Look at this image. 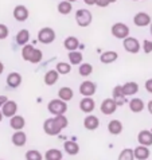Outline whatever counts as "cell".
Listing matches in <instances>:
<instances>
[{
	"label": "cell",
	"instance_id": "cell-44",
	"mask_svg": "<svg viewBox=\"0 0 152 160\" xmlns=\"http://www.w3.org/2000/svg\"><path fill=\"white\" fill-rule=\"evenodd\" d=\"M85 4H88V6H94L96 4V0H84Z\"/></svg>",
	"mask_w": 152,
	"mask_h": 160
},
{
	"label": "cell",
	"instance_id": "cell-12",
	"mask_svg": "<svg viewBox=\"0 0 152 160\" xmlns=\"http://www.w3.org/2000/svg\"><path fill=\"white\" fill-rule=\"evenodd\" d=\"M133 23L137 27H147V26L151 24V16L147 12H137L133 16Z\"/></svg>",
	"mask_w": 152,
	"mask_h": 160
},
{
	"label": "cell",
	"instance_id": "cell-51",
	"mask_svg": "<svg viewBox=\"0 0 152 160\" xmlns=\"http://www.w3.org/2000/svg\"><path fill=\"white\" fill-rule=\"evenodd\" d=\"M0 160H3V159H0Z\"/></svg>",
	"mask_w": 152,
	"mask_h": 160
},
{
	"label": "cell",
	"instance_id": "cell-25",
	"mask_svg": "<svg viewBox=\"0 0 152 160\" xmlns=\"http://www.w3.org/2000/svg\"><path fill=\"white\" fill-rule=\"evenodd\" d=\"M145 108V105H144V101H143L141 98H132L131 101H129V109H131V112L133 113H140L143 112Z\"/></svg>",
	"mask_w": 152,
	"mask_h": 160
},
{
	"label": "cell",
	"instance_id": "cell-3",
	"mask_svg": "<svg viewBox=\"0 0 152 160\" xmlns=\"http://www.w3.org/2000/svg\"><path fill=\"white\" fill-rule=\"evenodd\" d=\"M92 20H93L92 12L86 10V8H81V10L75 12V22H77L79 27H88L92 23Z\"/></svg>",
	"mask_w": 152,
	"mask_h": 160
},
{
	"label": "cell",
	"instance_id": "cell-45",
	"mask_svg": "<svg viewBox=\"0 0 152 160\" xmlns=\"http://www.w3.org/2000/svg\"><path fill=\"white\" fill-rule=\"evenodd\" d=\"M4 72V65H3V62H0V74H3Z\"/></svg>",
	"mask_w": 152,
	"mask_h": 160
},
{
	"label": "cell",
	"instance_id": "cell-46",
	"mask_svg": "<svg viewBox=\"0 0 152 160\" xmlns=\"http://www.w3.org/2000/svg\"><path fill=\"white\" fill-rule=\"evenodd\" d=\"M3 112H2V109H0V122H2V120H3Z\"/></svg>",
	"mask_w": 152,
	"mask_h": 160
},
{
	"label": "cell",
	"instance_id": "cell-26",
	"mask_svg": "<svg viewBox=\"0 0 152 160\" xmlns=\"http://www.w3.org/2000/svg\"><path fill=\"white\" fill-rule=\"evenodd\" d=\"M108 132L110 135H120L123 132V122L120 120H112L108 124Z\"/></svg>",
	"mask_w": 152,
	"mask_h": 160
},
{
	"label": "cell",
	"instance_id": "cell-4",
	"mask_svg": "<svg viewBox=\"0 0 152 160\" xmlns=\"http://www.w3.org/2000/svg\"><path fill=\"white\" fill-rule=\"evenodd\" d=\"M110 32L112 35L116 38V39H124L129 37V27L125 23H121V22H117L112 26L110 28Z\"/></svg>",
	"mask_w": 152,
	"mask_h": 160
},
{
	"label": "cell",
	"instance_id": "cell-34",
	"mask_svg": "<svg viewBox=\"0 0 152 160\" xmlns=\"http://www.w3.org/2000/svg\"><path fill=\"white\" fill-rule=\"evenodd\" d=\"M117 160H135V152L131 148H125L120 152Z\"/></svg>",
	"mask_w": 152,
	"mask_h": 160
},
{
	"label": "cell",
	"instance_id": "cell-8",
	"mask_svg": "<svg viewBox=\"0 0 152 160\" xmlns=\"http://www.w3.org/2000/svg\"><path fill=\"white\" fill-rule=\"evenodd\" d=\"M117 109V104L114 102L113 98H105L104 101L101 102V106H100V110L102 114L105 116H109V114H113Z\"/></svg>",
	"mask_w": 152,
	"mask_h": 160
},
{
	"label": "cell",
	"instance_id": "cell-11",
	"mask_svg": "<svg viewBox=\"0 0 152 160\" xmlns=\"http://www.w3.org/2000/svg\"><path fill=\"white\" fill-rule=\"evenodd\" d=\"M12 14H14L15 20H18V22H26L30 16L28 8L26 6H22V4H19V6H16L14 8V12H12Z\"/></svg>",
	"mask_w": 152,
	"mask_h": 160
},
{
	"label": "cell",
	"instance_id": "cell-21",
	"mask_svg": "<svg viewBox=\"0 0 152 160\" xmlns=\"http://www.w3.org/2000/svg\"><path fill=\"white\" fill-rule=\"evenodd\" d=\"M20 83H22V75L19 73L12 72V73H10L7 75V85L10 88L16 89V88L20 86Z\"/></svg>",
	"mask_w": 152,
	"mask_h": 160
},
{
	"label": "cell",
	"instance_id": "cell-6",
	"mask_svg": "<svg viewBox=\"0 0 152 160\" xmlns=\"http://www.w3.org/2000/svg\"><path fill=\"white\" fill-rule=\"evenodd\" d=\"M123 46L125 48V51L129 52V54H137L140 51V42L136 38H132V37L125 38L123 41Z\"/></svg>",
	"mask_w": 152,
	"mask_h": 160
},
{
	"label": "cell",
	"instance_id": "cell-16",
	"mask_svg": "<svg viewBox=\"0 0 152 160\" xmlns=\"http://www.w3.org/2000/svg\"><path fill=\"white\" fill-rule=\"evenodd\" d=\"M11 141L15 147H23L27 143V135L23 131H15V133L11 137Z\"/></svg>",
	"mask_w": 152,
	"mask_h": 160
},
{
	"label": "cell",
	"instance_id": "cell-40",
	"mask_svg": "<svg viewBox=\"0 0 152 160\" xmlns=\"http://www.w3.org/2000/svg\"><path fill=\"white\" fill-rule=\"evenodd\" d=\"M144 88H145V90H147V92H148V93H151V94H152V78L147 79V81H145V85H144Z\"/></svg>",
	"mask_w": 152,
	"mask_h": 160
},
{
	"label": "cell",
	"instance_id": "cell-15",
	"mask_svg": "<svg viewBox=\"0 0 152 160\" xmlns=\"http://www.w3.org/2000/svg\"><path fill=\"white\" fill-rule=\"evenodd\" d=\"M137 141L140 145L151 147L152 145V131H147V129L140 131L137 135Z\"/></svg>",
	"mask_w": 152,
	"mask_h": 160
},
{
	"label": "cell",
	"instance_id": "cell-14",
	"mask_svg": "<svg viewBox=\"0 0 152 160\" xmlns=\"http://www.w3.org/2000/svg\"><path fill=\"white\" fill-rule=\"evenodd\" d=\"M84 127L85 129L88 131H96L98 127H100V120L98 117H96L94 114H89L84 118Z\"/></svg>",
	"mask_w": 152,
	"mask_h": 160
},
{
	"label": "cell",
	"instance_id": "cell-42",
	"mask_svg": "<svg viewBox=\"0 0 152 160\" xmlns=\"http://www.w3.org/2000/svg\"><path fill=\"white\" fill-rule=\"evenodd\" d=\"M7 101H8V97H7V96H4V94H2V96H0V109L3 108V105L6 104Z\"/></svg>",
	"mask_w": 152,
	"mask_h": 160
},
{
	"label": "cell",
	"instance_id": "cell-17",
	"mask_svg": "<svg viewBox=\"0 0 152 160\" xmlns=\"http://www.w3.org/2000/svg\"><path fill=\"white\" fill-rule=\"evenodd\" d=\"M119 59V54L113 50H108V51H104L102 54L100 55V61L102 62L104 65H109V63H113Z\"/></svg>",
	"mask_w": 152,
	"mask_h": 160
},
{
	"label": "cell",
	"instance_id": "cell-1",
	"mask_svg": "<svg viewBox=\"0 0 152 160\" xmlns=\"http://www.w3.org/2000/svg\"><path fill=\"white\" fill-rule=\"evenodd\" d=\"M68 124L69 121L65 114H62V116H53L43 122V131L48 136H57L68 127Z\"/></svg>",
	"mask_w": 152,
	"mask_h": 160
},
{
	"label": "cell",
	"instance_id": "cell-41",
	"mask_svg": "<svg viewBox=\"0 0 152 160\" xmlns=\"http://www.w3.org/2000/svg\"><path fill=\"white\" fill-rule=\"evenodd\" d=\"M96 4H97L98 7L104 8V7H108L110 3H109V0H96Z\"/></svg>",
	"mask_w": 152,
	"mask_h": 160
},
{
	"label": "cell",
	"instance_id": "cell-24",
	"mask_svg": "<svg viewBox=\"0 0 152 160\" xmlns=\"http://www.w3.org/2000/svg\"><path fill=\"white\" fill-rule=\"evenodd\" d=\"M68 58H69V63L73 65V66H78V65L84 63V62H82V61H84V55H82V52L78 51V50H75V51H69Z\"/></svg>",
	"mask_w": 152,
	"mask_h": 160
},
{
	"label": "cell",
	"instance_id": "cell-28",
	"mask_svg": "<svg viewBox=\"0 0 152 160\" xmlns=\"http://www.w3.org/2000/svg\"><path fill=\"white\" fill-rule=\"evenodd\" d=\"M63 149H65V152L68 153V155H71V156H74V155H77V153L79 152V145L77 144V141L69 140V141H65Z\"/></svg>",
	"mask_w": 152,
	"mask_h": 160
},
{
	"label": "cell",
	"instance_id": "cell-10",
	"mask_svg": "<svg viewBox=\"0 0 152 160\" xmlns=\"http://www.w3.org/2000/svg\"><path fill=\"white\" fill-rule=\"evenodd\" d=\"M2 112H3V116L4 117H8V118L14 117L15 114L18 113V104H16L15 101H12V100H8L6 104L3 105Z\"/></svg>",
	"mask_w": 152,
	"mask_h": 160
},
{
	"label": "cell",
	"instance_id": "cell-39",
	"mask_svg": "<svg viewBox=\"0 0 152 160\" xmlns=\"http://www.w3.org/2000/svg\"><path fill=\"white\" fill-rule=\"evenodd\" d=\"M143 51H144L145 54L152 52V42L149 41V39H145V41L143 42Z\"/></svg>",
	"mask_w": 152,
	"mask_h": 160
},
{
	"label": "cell",
	"instance_id": "cell-7",
	"mask_svg": "<svg viewBox=\"0 0 152 160\" xmlns=\"http://www.w3.org/2000/svg\"><path fill=\"white\" fill-rule=\"evenodd\" d=\"M97 92V85L93 81H84L79 85V93L84 97H93Z\"/></svg>",
	"mask_w": 152,
	"mask_h": 160
},
{
	"label": "cell",
	"instance_id": "cell-33",
	"mask_svg": "<svg viewBox=\"0 0 152 160\" xmlns=\"http://www.w3.org/2000/svg\"><path fill=\"white\" fill-rule=\"evenodd\" d=\"M55 70L59 74L66 75V74H69L71 72V65L68 63V62H58L57 66H55Z\"/></svg>",
	"mask_w": 152,
	"mask_h": 160
},
{
	"label": "cell",
	"instance_id": "cell-37",
	"mask_svg": "<svg viewBox=\"0 0 152 160\" xmlns=\"http://www.w3.org/2000/svg\"><path fill=\"white\" fill-rule=\"evenodd\" d=\"M42 58H43V52H42V50H39V48L35 47V51H34L33 57H31L30 62H31V63H39V62L42 61Z\"/></svg>",
	"mask_w": 152,
	"mask_h": 160
},
{
	"label": "cell",
	"instance_id": "cell-35",
	"mask_svg": "<svg viewBox=\"0 0 152 160\" xmlns=\"http://www.w3.org/2000/svg\"><path fill=\"white\" fill-rule=\"evenodd\" d=\"M78 73L81 77H89L93 73V66L90 63H81L78 69Z\"/></svg>",
	"mask_w": 152,
	"mask_h": 160
},
{
	"label": "cell",
	"instance_id": "cell-18",
	"mask_svg": "<svg viewBox=\"0 0 152 160\" xmlns=\"http://www.w3.org/2000/svg\"><path fill=\"white\" fill-rule=\"evenodd\" d=\"M26 125V120L23 116H19V114H15L14 117L10 118V127L14 131H23V128Z\"/></svg>",
	"mask_w": 152,
	"mask_h": 160
},
{
	"label": "cell",
	"instance_id": "cell-47",
	"mask_svg": "<svg viewBox=\"0 0 152 160\" xmlns=\"http://www.w3.org/2000/svg\"><path fill=\"white\" fill-rule=\"evenodd\" d=\"M68 2H70V3H74V2H78V0H68Z\"/></svg>",
	"mask_w": 152,
	"mask_h": 160
},
{
	"label": "cell",
	"instance_id": "cell-27",
	"mask_svg": "<svg viewBox=\"0 0 152 160\" xmlns=\"http://www.w3.org/2000/svg\"><path fill=\"white\" fill-rule=\"evenodd\" d=\"M16 43L19 44V46H26V44H28V41H30V31L28 30H26V28H23V30H20L19 32L16 34Z\"/></svg>",
	"mask_w": 152,
	"mask_h": 160
},
{
	"label": "cell",
	"instance_id": "cell-50",
	"mask_svg": "<svg viewBox=\"0 0 152 160\" xmlns=\"http://www.w3.org/2000/svg\"><path fill=\"white\" fill-rule=\"evenodd\" d=\"M133 2H137V0H133Z\"/></svg>",
	"mask_w": 152,
	"mask_h": 160
},
{
	"label": "cell",
	"instance_id": "cell-38",
	"mask_svg": "<svg viewBox=\"0 0 152 160\" xmlns=\"http://www.w3.org/2000/svg\"><path fill=\"white\" fill-rule=\"evenodd\" d=\"M8 34H10V31H8V27L6 24L0 23V41L2 39H6L8 37Z\"/></svg>",
	"mask_w": 152,
	"mask_h": 160
},
{
	"label": "cell",
	"instance_id": "cell-9",
	"mask_svg": "<svg viewBox=\"0 0 152 160\" xmlns=\"http://www.w3.org/2000/svg\"><path fill=\"white\" fill-rule=\"evenodd\" d=\"M112 98L114 100V102L117 104V106H123V105H125V102H128L127 101L128 97L124 94L121 85H117V86L113 88V92H112Z\"/></svg>",
	"mask_w": 152,
	"mask_h": 160
},
{
	"label": "cell",
	"instance_id": "cell-30",
	"mask_svg": "<svg viewBox=\"0 0 152 160\" xmlns=\"http://www.w3.org/2000/svg\"><path fill=\"white\" fill-rule=\"evenodd\" d=\"M63 46L68 51H75L79 47V41L75 37H68L63 42Z\"/></svg>",
	"mask_w": 152,
	"mask_h": 160
},
{
	"label": "cell",
	"instance_id": "cell-53",
	"mask_svg": "<svg viewBox=\"0 0 152 160\" xmlns=\"http://www.w3.org/2000/svg\"><path fill=\"white\" fill-rule=\"evenodd\" d=\"M151 131H152V129H151Z\"/></svg>",
	"mask_w": 152,
	"mask_h": 160
},
{
	"label": "cell",
	"instance_id": "cell-23",
	"mask_svg": "<svg viewBox=\"0 0 152 160\" xmlns=\"http://www.w3.org/2000/svg\"><path fill=\"white\" fill-rule=\"evenodd\" d=\"M73 97H74V92H73V89L69 88V86H63L58 90V98H61L65 102L73 100Z\"/></svg>",
	"mask_w": 152,
	"mask_h": 160
},
{
	"label": "cell",
	"instance_id": "cell-20",
	"mask_svg": "<svg viewBox=\"0 0 152 160\" xmlns=\"http://www.w3.org/2000/svg\"><path fill=\"white\" fill-rule=\"evenodd\" d=\"M135 159L137 160H148L149 159V147L145 145H137L135 149Z\"/></svg>",
	"mask_w": 152,
	"mask_h": 160
},
{
	"label": "cell",
	"instance_id": "cell-29",
	"mask_svg": "<svg viewBox=\"0 0 152 160\" xmlns=\"http://www.w3.org/2000/svg\"><path fill=\"white\" fill-rule=\"evenodd\" d=\"M63 159V153L58 148H51L47 149L44 153V160H62Z\"/></svg>",
	"mask_w": 152,
	"mask_h": 160
},
{
	"label": "cell",
	"instance_id": "cell-19",
	"mask_svg": "<svg viewBox=\"0 0 152 160\" xmlns=\"http://www.w3.org/2000/svg\"><path fill=\"white\" fill-rule=\"evenodd\" d=\"M58 79H59V73L57 72V70H48V72L44 74V77H43V82L46 83L47 86H53V85H55V83L58 82Z\"/></svg>",
	"mask_w": 152,
	"mask_h": 160
},
{
	"label": "cell",
	"instance_id": "cell-52",
	"mask_svg": "<svg viewBox=\"0 0 152 160\" xmlns=\"http://www.w3.org/2000/svg\"><path fill=\"white\" fill-rule=\"evenodd\" d=\"M148 160H149V159H148Z\"/></svg>",
	"mask_w": 152,
	"mask_h": 160
},
{
	"label": "cell",
	"instance_id": "cell-22",
	"mask_svg": "<svg viewBox=\"0 0 152 160\" xmlns=\"http://www.w3.org/2000/svg\"><path fill=\"white\" fill-rule=\"evenodd\" d=\"M123 86V92H124V94L129 97V96H135L136 93L139 92V83L135 82V81H129L127 83H124Z\"/></svg>",
	"mask_w": 152,
	"mask_h": 160
},
{
	"label": "cell",
	"instance_id": "cell-2",
	"mask_svg": "<svg viewBox=\"0 0 152 160\" xmlns=\"http://www.w3.org/2000/svg\"><path fill=\"white\" fill-rule=\"evenodd\" d=\"M47 110L53 116H62L68 112V102L62 101L61 98H54L47 104Z\"/></svg>",
	"mask_w": 152,
	"mask_h": 160
},
{
	"label": "cell",
	"instance_id": "cell-49",
	"mask_svg": "<svg viewBox=\"0 0 152 160\" xmlns=\"http://www.w3.org/2000/svg\"><path fill=\"white\" fill-rule=\"evenodd\" d=\"M149 31H151V35H152V23H151V27H149Z\"/></svg>",
	"mask_w": 152,
	"mask_h": 160
},
{
	"label": "cell",
	"instance_id": "cell-32",
	"mask_svg": "<svg viewBox=\"0 0 152 160\" xmlns=\"http://www.w3.org/2000/svg\"><path fill=\"white\" fill-rule=\"evenodd\" d=\"M34 51H35V47L33 46V44H26V46L22 47V58H23L24 61L30 62Z\"/></svg>",
	"mask_w": 152,
	"mask_h": 160
},
{
	"label": "cell",
	"instance_id": "cell-36",
	"mask_svg": "<svg viewBox=\"0 0 152 160\" xmlns=\"http://www.w3.org/2000/svg\"><path fill=\"white\" fill-rule=\"evenodd\" d=\"M26 160H43V155L38 149H28L26 152Z\"/></svg>",
	"mask_w": 152,
	"mask_h": 160
},
{
	"label": "cell",
	"instance_id": "cell-13",
	"mask_svg": "<svg viewBox=\"0 0 152 160\" xmlns=\"http://www.w3.org/2000/svg\"><path fill=\"white\" fill-rule=\"evenodd\" d=\"M96 108V102L92 97H84V98L79 101V109L82 110L84 113H92Z\"/></svg>",
	"mask_w": 152,
	"mask_h": 160
},
{
	"label": "cell",
	"instance_id": "cell-48",
	"mask_svg": "<svg viewBox=\"0 0 152 160\" xmlns=\"http://www.w3.org/2000/svg\"><path fill=\"white\" fill-rule=\"evenodd\" d=\"M117 2V0H109V3H116Z\"/></svg>",
	"mask_w": 152,
	"mask_h": 160
},
{
	"label": "cell",
	"instance_id": "cell-43",
	"mask_svg": "<svg viewBox=\"0 0 152 160\" xmlns=\"http://www.w3.org/2000/svg\"><path fill=\"white\" fill-rule=\"evenodd\" d=\"M147 109H148L149 114L152 116V100H151V101H148V104H147Z\"/></svg>",
	"mask_w": 152,
	"mask_h": 160
},
{
	"label": "cell",
	"instance_id": "cell-31",
	"mask_svg": "<svg viewBox=\"0 0 152 160\" xmlns=\"http://www.w3.org/2000/svg\"><path fill=\"white\" fill-rule=\"evenodd\" d=\"M71 11H73V6H71V3L68 2V0H62V2L58 4V12H59L61 15H69Z\"/></svg>",
	"mask_w": 152,
	"mask_h": 160
},
{
	"label": "cell",
	"instance_id": "cell-5",
	"mask_svg": "<svg viewBox=\"0 0 152 160\" xmlns=\"http://www.w3.org/2000/svg\"><path fill=\"white\" fill-rule=\"evenodd\" d=\"M55 31L51 27H43L38 32V41L43 44H50L55 41Z\"/></svg>",
	"mask_w": 152,
	"mask_h": 160
}]
</instances>
